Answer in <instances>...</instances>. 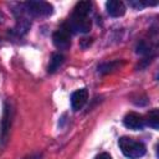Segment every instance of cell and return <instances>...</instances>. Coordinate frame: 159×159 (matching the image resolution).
Returning <instances> with one entry per match:
<instances>
[{
  "label": "cell",
  "instance_id": "obj_1",
  "mask_svg": "<svg viewBox=\"0 0 159 159\" xmlns=\"http://www.w3.org/2000/svg\"><path fill=\"white\" fill-rule=\"evenodd\" d=\"M118 145L122 150V153L129 158V159H138V158H142L147 149H145V145L138 140H134L132 138H128V137H122L119 138L118 140Z\"/></svg>",
  "mask_w": 159,
  "mask_h": 159
},
{
  "label": "cell",
  "instance_id": "obj_2",
  "mask_svg": "<svg viewBox=\"0 0 159 159\" xmlns=\"http://www.w3.org/2000/svg\"><path fill=\"white\" fill-rule=\"evenodd\" d=\"M24 6L27 14L36 17L48 16L52 14V10H53L52 5L46 1H29V2H25Z\"/></svg>",
  "mask_w": 159,
  "mask_h": 159
},
{
  "label": "cell",
  "instance_id": "obj_3",
  "mask_svg": "<svg viewBox=\"0 0 159 159\" xmlns=\"http://www.w3.org/2000/svg\"><path fill=\"white\" fill-rule=\"evenodd\" d=\"M66 25L70 29V31H73V32H88L91 30L92 22L88 19V16H82V15H77V14L72 12V15L68 19V22H66Z\"/></svg>",
  "mask_w": 159,
  "mask_h": 159
},
{
  "label": "cell",
  "instance_id": "obj_4",
  "mask_svg": "<svg viewBox=\"0 0 159 159\" xmlns=\"http://www.w3.org/2000/svg\"><path fill=\"white\" fill-rule=\"evenodd\" d=\"M53 45L60 50H67L71 46V31L66 24H63L57 31L52 35Z\"/></svg>",
  "mask_w": 159,
  "mask_h": 159
},
{
  "label": "cell",
  "instance_id": "obj_5",
  "mask_svg": "<svg viewBox=\"0 0 159 159\" xmlns=\"http://www.w3.org/2000/svg\"><path fill=\"white\" fill-rule=\"evenodd\" d=\"M123 124L132 130H139V129H143L145 124V119L143 118V116L135 112H129L128 114H125L123 119Z\"/></svg>",
  "mask_w": 159,
  "mask_h": 159
},
{
  "label": "cell",
  "instance_id": "obj_6",
  "mask_svg": "<svg viewBox=\"0 0 159 159\" xmlns=\"http://www.w3.org/2000/svg\"><path fill=\"white\" fill-rule=\"evenodd\" d=\"M4 109L5 111H4L1 124H0V140H1L2 144L7 139V134H9L10 125H11V108L9 107V104H5Z\"/></svg>",
  "mask_w": 159,
  "mask_h": 159
},
{
  "label": "cell",
  "instance_id": "obj_7",
  "mask_svg": "<svg viewBox=\"0 0 159 159\" xmlns=\"http://www.w3.org/2000/svg\"><path fill=\"white\" fill-rule=\"evenodd\" d=\"M87 98H88V92H87L86 88H81V89L75 91L71 96L72 109L73 111H80L84 106V103L87 102Z\"/></svg>",
  "mask_w": 159,
  "mask_h": 159
},
{
  "label": "cell",
  "instance_id": "obj_8",
  "mask_svg": "<svg viewBox=\"0 0 159 159\" xmlns=\"http://www.w3.org/2000/svg\"><path fill=\"white\" fill-rule=\"evenodd\" d=\"M107 12L113 17H119L125 14V5L118 0H111L106 2Z\"/></svg>",
  "mask_w": 159,
  "mask_h": 159
},
{
  "label": "cell",
  "instance_id": "obj_9",
  "mask_svg": "<svg viewBox=\"0 0 159 159\" xmlns=\"http://www.w3.org/2000/svg\"><path fill=\"white\" fill-rule=\"evenodd\" d=\"M92 9V2L91 1H80L76 4L73 9V14L82 15V16H88Z\"/></svg>",
  "mask_w": 159,
  "mask_h": 159
},
{
  "label": "cell",
  "instance_id": "obj_10",
  "mask_svg": "<svg viewBox=\"0 0 159 159\" xmlns=\"http://www.w3.org/2000/svg\"><path fill=\"white\" fill-rule=\"evenodd\" d=\"M62 63H63V56L61 53H53L51 60H50V63H48V68H47L48 72L50 73L56 72Z\"/></svg>",
  "mask_w": 159,
  "mask_h": 159
},
{
  "label": "cell",
  "instance_id": "obj_11",
  "mask_svg": "<svg viewBox=\"0 0 159 159\" xmlns=\"http://www.w3.org/2000/svg\"><path fill=\"white\" fill-rule=\"evenodd\" d=\"M147 124L154 129H158L159 127V114H158V109H152L148 113L147 117Z\"/></svg>",
  "mask_w": 159,
  "mask_h": 159
},
{
  "label": "cell",
  "instance_id": "obj_12",
  "mask_svg": "<svg viewBox=\"0 0 159 159\" xmlns=\"http://www.w3.org/2000/svg\"><path fill=\"white\" fill-rule=\"evenodd\" d=\"M119 61H113V62H107V63H103L98 67V72L99 73H109L114 70H117V67L119 66Z\"/></svg>",
  "mask_w": 159,
  "mask_h": 159
},
{
  "label": "cell",
  "instance_id": "obj_13",
  "mask_svg": "<svg viewBox=\"0 0 159 159\" xmlns=\"http://www.w3.org/2000/svg\"><path fill=\"white\" fill-rule=\"evenodd\" d=\"M157 2H154V4H150V2H148V1H129V5L130 6H133V7H135V9H143L144 6H148V5H155Z\"/></svg>",
  "mask_w": 159,
  "mask_h": 159
},
{
  "label": "cell",
  "instance_id": "obj_14",
  "mask_svg": "<svg viewBox=\"0 0 159 159\" xmlns=\"http://www.w3.org/2000/svg\"><path fill=\"white\" fill-rule=\"evenodd\" d=\"M94 159H112V157L108 153H101L99 155H97Z\"/></svg>",
  "mask_w": 159,
  "mask_h": 159
},
{
  "label": "cell",
  "instance_id": "obj_15",
  "mask_svg": "<svg viewBox=\"0 0 159 159\" xmlns=\"http://www.w3.org/2000/svg\"><path fill=\"white\" fill-rule=\"evenodd\" d=\"M25 159H40V155H31V157H27Z\"/></svg>",
  "mask_w": 159,
  "mask_h": 159
}]
</instances>
